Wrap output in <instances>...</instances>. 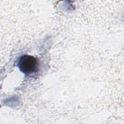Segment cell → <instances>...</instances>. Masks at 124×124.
<instances>
[{
    "instance_id": "cell-1",
    "label": "cell",
    "mask_w": 124,
    "mask_h": 124,
    "mask_svg": "<svg viewBox=\"0 0 124 124\" xmlns=\"http://www.w3.org/2000/svg\"><path fill=\"white\" fill-rule=\"evenodd\" d=\"M17 66L22 73L31 75L37 72L39 63L37 60L32 56L24 55L19 58Z\"/></svg>"
}]
</instances>
